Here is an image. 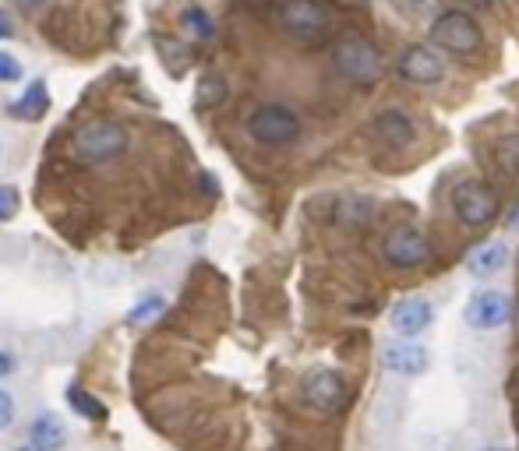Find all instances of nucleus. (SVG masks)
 <instances>
[{
	"instance_id": "412c9836",
	"label": "nucleus",
	"mask_w": 519,
	"mask_h": 451,
	"mask_svg": "<svg viewBox=\"0 0 519 451\" xmlns=\"http://www.w3.org/2000/svg\"><path fill=\"white\" fill-rule=\"evenodd\" d=\"M18 205H22V201H18V191H15V187H4V184H0V222L15 219V215H18Z\"/></svg>"
},
{
	"instance_id": "b1692460",
	"label": "nucleus",
	"mask_w": 519,
	"mask_h": 451,
	"mask_svg": "<svg viewBox=\"0 0 519 451\" xmlns=\"http://www.w3.org/2000/svg\"><path fill=\"white\" fill-rule=\"evenodd\" d=\"M209 89H205V96H198V103L202 106H209V103H216V99H223V82H219V78H209Z\"/></svg>"
},
{
	"instance_id": "7ed1b4c3",
	"label": "nucleus",
	"mask_w": 519,
	"mask_h": 451,
	"mask_svg": "<svg viewBox=\"0 0 519 451\" xmlns=\"http://www.w3.org/2000/svg\"><path fill=\"white\" fill-rule=\"evenodd\" d=\"M332 64L343 74L346 82L354 85H375L378 74H382V57H378L375 43L361 36H346L332 46Z\"/></svg>"
},
{
	"instance_id": "393cba45",
	"label": "nucleus",
	"mask_w": 519,
	"mask_h": 451,
	"mask_svg": "<svg viewBox=\"0 0 519 451\" xmlns=\"http://www.w3.org/2000/svg\"><path fill=\"white\" fill-rule=\"evenodd\" d=\"M18 4H22V11H29V15H36V11H43L46 4H50V0H18Z\"/></svg>"
},
{
	"instance_id": "4468645a",
	"label": "nucleus",
	"mask_w": 519,
	"mask_h": 451,
	"mask_svg": "<svg viewBox=\"0 0 519 451\" xmlns=\"http://www.w3.org/2000/svg\"><path fill=\"white\" fill-rule=\"evenodd\" d=\"M509 265V247L502 240H488L477 251H470L467 258V272L477 275V279H488V275H498L502 268Z\"/></svg>"
},
{
	"instance_id": "2eb2a0df",
	"label": "nucleus",
	"mask_w": 519,
	"mask_h": 451,
	"mask_svg": "<svg viewBox=\"0 0 519 451\" xmlns=\"http://www.w3.org/2000/svg\"><path fill=\"white\" fill-rule=\"evenodd\" d=\"M29 441L36 451H61L64 441H68V430H64V423L57 420V416H39V420H32L29 427Z\"/></svg>"
},
{
	"instance_id": "aec40b11",
	"label": "nucleus",
	"mask_w": 519,
	"mask_h": 451,
	"mask_svg": "<svg viewBox=\"0 0 519 451\" xmlns=\"http://www.w3.org/2000/svg\"><path fill=\"white\" fill-rule=\"evenodd\" d=\"M166 311V300L163 296H145V300H138L135 307H131V325H149V321H156L159 314Z\"/></svg>"
},
{
	"instance_id": "f257e3e1",
	"label": "nucleus",
	"mask_w": 519,
	"mask_h": 451,
	"mask_svg": "<svg viewBox=\"0 0 519 451\" xmlns=\"http://www.w3.org/2000/svg\"><path fill=\"white\" fill-rule=\"evenodd\" d=\"M131 138L117 120H106V117H96L89 124L78 127L75 134V156L89 166H103V163H113V159H121L128 152Z\"/></svg>"
},
{
	"instance_id": "f8f14e48",
	"label": "nucleus",
	"mask_w": 519,
	"mask_h": 451,
	"mask_svg": "<svg viewBox=\"0 0 519 451\" xmlns=\"http://www.w3.org/2000/svg\"><path fill=\"white\" fill-rule=\"evenodd\" d=\"M431 318H435V307H431V300H424V296H403L389 314L392 328H396L399 335H407V339H417L421 332H428Z\"/></svg>"
},
{
	"instance_id": "f3484780",
	"label": "nucleus",
	"mask_w": 519,
	"mask_h": 451,
	"mask_svg": "<svg viewBox=\"0 0 519 451\" xmlns=\"http://www.w3.org/2000/svg\"><path fill=\"white\" fill-rule=\"evenodd\" d=\"M495 163L505 177H519V134H505L495 148Z\"/></svg>"
},
{
	"instance_id": "0eeeda50",
	"label": "nucleus",
	"mask_w": 519,
	"mask_h": 451,
	"mask_svg": "<svg viewBox=\"0 0 519 451\" xmlns=\"http://www.w3.org/2000/svg\"><path fill=\"white\" fill-rule=\"evenodd\" d=\"M382 254L392 268H421L431 258V240L417 226H396L385 233Z\"/></svg>"
},
{
	"instance_id": "dca6fc26",
	"label": "nucleus",
	"mask_w": 519,
	"mask_h": 451,
	"mask_svg": "<svg viewBox=\"0 0 519 451\" xmlns=\"http://www.w3.org/2000/svg\"><path fill=\"white\" fill-rule=\"evenodd\" d=\"M46 110H50V92H46V82H32L29 89L11 103V113H15L18 120H39Z\"/></svg>"
},
{
	"instance_id": "a211bd4d",
	"label": "nucleus",
	"mask_w": 519,
	"mask_h": 451,
	"mask_svg": "<svg viewBox=\"0 0 519 451\" xmlns=\"http://www.w3.org/2000/svg\"><path fill=\"white\" fill-rule=\"evenodd\" d=\"M68 402H71V409H75L78 416H89V420H106V406H103V402H99L96 395L82 392L78 385L68 388Z\"/></svg>"
},
{
	"instance_id": "5701e85b",
	"label": "nucleus",
	"mask_w": 519,
	"mask_h": 451,
	"mask_svg": "<svg viewBox=\"0 0 519 451\" xmlns=\"http://www.w3.org/2000/svg\"><path fill=\"white\" fill-rule=\"evenodd\" d=\"M11 423H15V399L0 388V430H8Z\"/></svg>"
},
{
	"instance_id": "bb28decb",
	"label": "nucleus",
	"mask_w": 519,
	"mask_h": 451,
	"mask_svg": "<svg viewBox=\"0 0 519 451\" xmlns=\"http://www.w3.org/2000/svg\"><path fill=\"white\" fill-rule=\"evenodd\" d=\"M0 374H11V356L0 353Z\"/></svg>"
},
{
	"instance_id": "4be33fe9",
	"label": "nucleus",
	"mask_w": 519,
	"mask_h": 451,
	"mask_svg": "<svg viewBox=\"0 0 519 451\" xmlns=\"http://www.w3.org/2000/svg\"><path fill=\"white\" fill-rule=\"evenodd\" d=\"M22 78V64L11 53L0 50V82H18Z\"/></svg>"
},
{
	"instance_id": "9d476101",
	"label": "nucleus",
	"mask_w": 519,
	"mask_h": 451,
	"mask_svg": "<svg viewBox=\"0 0 519 451\" xmlns=\"http://www.w3.org/2000/svg\"><path fill=\"white\" fill-rule=\"evenodd\" d=\"M399 78L410 85H438L445 78V60L435 46H407L399 57Z\"/></svg>"
},
{
	"instance_id": "ddd939ff",
	"label": "nucleus",
	"mask_w": 519,
	"mask_h": 451,
	"mask_svg": "<svg viewBox=\"0 0 519 451\" xmlns=\"http://www.w3.org/2000/svg\"><path fill=\"white\" fill-rule=\"evenodd\" d=\"M375 134L392 148H407L414 141V120L407 117L403 110H385L375 117Z\"/></svg>"
},
{
	"instance_id": "cd10ccee",
	"label": "nucleus",
	"mask_w": 519,
	"mask_h": 451,
	"mask_svg": "<svg viewBox=\"0 0 519 451\" xmlns=\"http://www.w3.org/2000/svg\"><path fill=\"white\" fill-rule=\"evenodd\" d=\"M516 226H519V208H516Z\"/></svg>"
},
{
	"instance_id": "c85d7f7f",
	"label": "nucleus",
	"mask_w": 519,
	"mask_h": 451,
	"mask_svg": "<svg viewBox=\"0 0 519 451\" xmlns=\"http://www.w3.org/2000/svg\"><path fill=\"white\" fill-rule=\"evenodd\" d=\"M25 451H32V448H25Z\"/></svg>"
},
{
	"instance_id": "a878e982",
	"label": "nucleus",
	"mask_w": 519,
	"mask_h": 451,
	"mask_svg": "<svg viewBox=\"0 0 519 451\" xmlns=\"http://www.w3.org/2000/svg\"><path fill=\"white\" fill-rule=\"evenodd\" d=\"M11 36V22H8V15L0 11V39H8Z\"/></svg>"
},
{
	"instance_id": "20e7f679",
	"label": "nucleus",
	"mask_w": 519,
	"mask_h": 451,
	"mask_svg": "<svg viewBox=\"0 0 519 451\" xmlns=\"http://www.w3.org/2000/svg\"><path fill=\"white\" fill-rule=\"evenodd\" d=\"M248 134L258 145H269V148L290 145V141L301 138V117L283 103H265L248 117Z\"/></svg>"
},
{
	"instance_id": "39448f33",
	"label": "nucleus",
	"mask_w": 519,
	"mask_h": 451,
	"mask_svg": "<svg viewBox=\"0 0 519 451\" xmlns=\"http://www.w3.org/2000/svg\"><path fill=\"white\" fill-rule=\"evenodd\" d=\"M431 43L442 53L467 57V53L481 50L484 36H481V25H477L467 11H445V15H438L435 25H431Z\"/></svg>"
},
{
	"instance_id": "6ab92c4d",
	"label": "nucleus",
	"mask_w": 519,
	"mask_h": 451,
	"mask_svg": "<svg viewBox=\"0 0 519 451\" xmlns=\"http://www.w3.org/2000/svg\"><path fill=\"white\" fill-rule=\"evenodd\" d=\"M181 25L188 29L191 39H212V18H209V11L188 8V11L181 15Z\"/></svg>"
},
{
	"instance_id": "423d86ee",
	"label": "nucleus",
	"mask_w": 519,
	"mask_h": 451,
	"mask_svg": "<svg viewBox=\"0 0 519 451\" xmlns=\"http://www.w3.org/2000/svg\"><path fill=\"white\" fill-rule=\"evenodd\" d=\"M452 212L463 226H488L498 215V198L484 180H459L449 194Z\"/></svg>"
},
{
	"instance_id": "1a4fd4ad",
	"label": "nucleus",
	"mask_w": 519,
	"mask_h": 451,
	"mask_svg": "<svg viewBox=\"0 0 519 451\" xmlns=\"http://www.w3.org/2000/svg\"><path fill=\"white\" fill-rule=\"evenodd\" d=\"M463 318H467V325L477 328V332H495V328H502L505 321L512 318L509 293H502V289H481V293L470 296Z\"/></svg>"
},
{
	"instance_id": "6e6552de",
	"label": "nucleus",
	"mask_w": 519,
	"mask_h": 451,
	"mask_svg": "<svg viewBox=\"0 0 519 451\" xmlns=\"http://www.w3.org/2000/svg\"><path fill=\"white\" fill-rule=\"evenodd\" d=\"M301 395L315 413L332 416L339 413V409H346V402H350V385H346L343 374H336V370H315V374L304 378Z\"/></svg>"
},
{
	"instance_id": "f03ea898",
	"label": "nucleus",
	"mask_w": 519,
	"mask_h": 451,
	"mask_svg": "<svg viewBox=\"0 0 519 451\" xmlns=\"http://www.w3.org/2000/svg\"><path fill=\"white\" fill-rule=\"evenodd\" d=\"M276 18L279 29L297 43H322L332 29V8L325 0H283Z\"/></svg>"
},
{
	"instance_id": "9b49d317",
	"label": "nucleus",
	"mask_w": 519,
	"mask_h": 451,
	"mask_svg": "<svg viewBox=\"0 0 519 451\" xmlns=\"http://www.w3.org/2000/svg\"><path fill=\"white\" fill-rule=\"evenodd\" d=\"M382 367L392 370V374H424L431 367V353L424 342H414V339H399V342H389L382 353Z\"/></svg>"
}]
</instances>
